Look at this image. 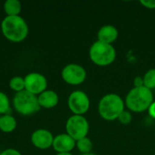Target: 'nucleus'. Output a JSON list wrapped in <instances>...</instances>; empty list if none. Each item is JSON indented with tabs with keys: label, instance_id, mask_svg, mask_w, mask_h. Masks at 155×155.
I'll list each match as a JSON object with an SVG mask.
<instances>
[{
	"label": "nucleus",
	"instance_id": "obj_15",
	"mask_svg": "<svg viewBox=\"0 0 155 155\" xmlns=\"http://www.w3.org/2000/svg\"><path fill=\"white\" fill-rule=\"evenodd\" d=\"M4 10L6 16L19 15L22 10V5L18 0H6L4 3Z\"/></svg>",
	"mask_w": 155,
	"mask_h": 155
},
{
	"label": "nucleus",
	"instance_id": "obj_21",
	"mask_svg": "<svg viewBox=\"0 0 155 155\" xmlns=\"http://www.w3.org/2000/svg\"><path fill=\"white\" fill-rule=\"evenodd\" d=\"M140 4L149 9H155V0H141Z\"/></svg>",
	"mask_w": 155,
	"mask_h": 155
},
{
	"label": "nucleus",
	"instance_id": "obj_12",
	"mask_svg": "<svg viewBox=\"0 0 155 155\" xmlns=\"http://www.w3.org/2000/svg\"><path fill=\"white\" fill-rule=\"evenodd\" d=\"M118 30L115 26L112 25H103L97 33L98 41L112 45L118 37Z\"/></svg>",
	"mask_w": 155,
	"mask_h": 155
},
{
	"label": "nucleus",
	"instance_id": "obj_1",
	"mask_svg": "<svg viewBox=\"0 0 155 155\" xmlns=\"http://www.w3.org/2000/svg\"><path fill=\"white\" fill-rule=\"evenodd\" d=\"M153 101L152 90L142 86L131 89L125 97L124 104L130 112L143 113L149 109Z\"/></svg>",
	"mask_w": 155,
	"mask_h": 155
},
{
	"label": "nucleus",
	"instance_id": "obj_18",
	"mask_svg": "<svg viewBox=\"0 0 155 155\" xmlns=\"http://www.w3.org/2000/svg\"><path fill=\"white\" fill-rule=\"evenodd\" d=\"M144 86L150 90L155 89V68L148 70L143 75Z\"/></svg>",
	"mask_w": 155,
	"mask_h": 155
},
{
	"label": "nucleus",
	"instance_id": "obj_11",
	"mask_svg": "<svg viewBox=\"0 0 155 155\" xmlns=\"http://www.w3.org/2000/svg\"><path fill=\"white\" fill-rule=\"evenodd\" d=\"M76 145V142L67 134H61L54 137L52 147L57 153H70Z\"/></svg>",
	"mask_w": 155,
	"mask_h": 155
},
{
	"label": "nucleus",
	"instance_id": "obj_23",
	"mask_svg": "<svg viewBox=\"0 0 155 155\" xmlns=\"http://www.w3.org/2000/svg\"><path fill=\"white\" fill-rule=\"evenodd\" d=\"M134 87H142V86H144L143 77L136 76L134 78Z\"/></svg>",
	"mask_w": 155,
	"mask_h": 155
},
{
	"label": "nucleus",
	"instance_id": "obj_17",
	"mask_svg": "<svg viewBox=\"0 0 155 155\" xmlns=\"http://www.w3.org/2000/svg\"><path fill=\"white\" fill-rule=\"evenodd\" d=\"M9 87L18 93L25 90V78L21 76H14L9 81Z\"/></svg>",
	"mask_w": 155,
	"mask_h": 155
},
{
	"label": "nucleus",
	"instance_id": "obj_25",
	"mask_svg": "<svg viewBox=\"0 0 155 155\" xmlns=\"http://www.w3.org/2000/svg\"><path fill=\"white\" fill-rule=\"evenodd\" d=\"M56 155H73L71 153H57Z\"/></svg>",
	"mask_w": 155,
	"mask_h": 155
},
{
	"label": "nucleus",
	"instance_id": "obj_2",
	"mask_svg": "<svg viewBox=\"0 0 155 155\" xmlns=\"http://www.w3.org/2000/svg\"><path fill=\"white\" fill-rule=\"evenodd\" d=\"M1 30L6 39L15 43L23 41L28 35L27 23L20 15L5 16L1 23Z\"/></svg>",
	"mask_w": 155,
	"mask_h": 155
},
{
	"label": "nucleus",
	"instance_id": "obj_19",
	"mask_svg": "<svg viewBox=\"0 0 155 155\" xmlns=\"http://www.w3.org/2000/svg\"><path fill=\"white\" fill-rule=\"evenodd\" d=\"M10 109V102L6 94L3 92H0V114H7V112Z\"/></svg>",
	"mask_w": 155,
	"mask_h": 155
},
{
	"label": "nucleus",
	"instance_id": "obj_16",
	"mask_svg": "<svg viewBox=\"0 0 155 155\" xmlns=\"http://www.w3.org/2000/svg\"><path fill=\"white\" fill-rule=\"evenodd\" d=\"M78 151L84 154V153H89L93 150V143L88 137H84L83 139H80L76 141V145Z\"/></svg>",
	"mask_w": 155,
	"mask_h": 155
},
{
	"label": "nucleus",
	"instance_id": "obj_26",
	"mask_svg": "<svg viewBox=\"0 0 155 155\" xmlns=\"http://www.w3.org/2000/svg\"><path fill=\"white\" fill-rule=\"evenodd\" d=\"M81 155H96V154H94V153H84V154H81Z\"/></svg>",
	"mask_w": 155,
	"mask_h": 155
},
{
	"label": "nucleus",
	"instance_id": "obj_27",
	"mask_svg": "<svg viewBox=\"0 0 155 155\" xmlns=\"http://www.w3.org/2000/svg\"><path fill=\"white\" fill-rule=\"evenodd\" d=\"M154 155H155V154H154Z\"/></svg>",
	"mask_w": 155,
	"mask_h": 155
},
{
	"label": "nucleus",
	"instance_id": "obj_8",
	"mask_svg": "<svg viewBox=\"0 0 155 155\" xmlns=\"http://www.w3.org/2000/svg\"><path fill=\"white\" fill-rule=\"evenodd\" d=\"M63 80L71 85H79L86 79L85 69L77 64H69L65 65L61 73Z\"/></svg>",
	"mask_w": 155,
	"mask_h": 155
},
{
	"label": "nucleus",
	"instance_id": "obj_6",
	"mask_svg": "<svg viewBox=\"0 0 155 155\" xmlns=\"http://www.w3.org/2000/svg\"><path fill=\"white\" fill-rule=\"evenodd\" d=\"M66 134L70 135L75 142L87 137L89 132V123L83 115H72L65 124Z\"/></svg>",
	"mask_w": 155,
	"mask_h": 155
},
{
	"label": "nucleus",
	"instance_id": "obj_22",
	"mask_svg": "<svg viewBox=\"0 0 155 155\" xmlns=\"http://www.w3.org/2000/svg\"><path fill=\"white\" fill-rule=\"evenodd\" d=\"M0 155H22L20 152H18L17 150L15 149H6V150H4L0 153Z\"/></svg>",
	"mask_w": 155,
	"mask_h": 155
},
{
	"label": "nucleus",
	"instance_id": "obj_10",
	"mask_svg": "<svg viewBox=\"0 0 155 155\" xmlns=\"http://www.w3.org/2000/svg\"><path fill=\"white\" fill-rule=\"evenodd\" d=\"M54 136L50 131L46 129L35 130L31 135V142L33 145L38 149L45 150L53 145Z\"/></svg>",
	"mask_w": 155,
	"mask_h": 155
},
{
	"label": "nucleus",
	"instance_id": "obj_5",
	"mask_svg": "<svg viewBox=\"0 0 155 155\" xmlns=\"http://www.w3.org/2000/svg\"><path fill=\"white\" fill-rule=\"evenodd\" d=\"M13 105L17 113L23 115H30L40 110L37 95L25 90L18 92L13 98Z\"/></svg>",
	"mask_w": 155,
	"mask_h": 155
},
{
	"label": "nucleus",
	"instance_id": "obj_3",
	"mask_svg": "<svg viewBox=\"0 0 155 155\" xmlns=\"http://www.w3.org/2000/svg\"><path fill=\"white\" fill-rule=\"evenodd\" d=\"M124 107V101L118 94H107L101 98L98 104V112L103 119L114 121L118 119Z\"/></svg>",
	"mask_w": 155,
	"mask_h": 155
},
{
	"label": "nucleus",
	"instance_id": "obj_14",
	"mask_svg": "<svg viewBox=\"0 0 155 155\" xmlns=\"http://www.w3.org/2000/svg\"><path fill=\"white\" fill-rule=\"evenodd\" d=\"M16 127V120L10 114L0 115V130L3 133H12Z\"/></svg>",
	"mask_w": 155,
	"mask_h": 155
},
{
	"label": "nucleus",
	"instance_id": "obj_9",
	"mask_svg": "<svg viewBox=\"0 0 155 155\" xmlns=\"http://www.w3.org/2000/svg\"><path fill=\"white\" fill-rule=\"evenodd\" d=\"M47 80L40 73H30L25 77V90L35 94L39 95L46 90Z\"/></svg>",
	"mask_w": 155,
	"mask_h": 155
},
{
	"label": "nucleus",
	"instance_id": "obj_7",
	"mask_svg": "<svg viewBox=\"0 0 155 155\" xmlns=\"http://www.w3.org/2000/svg\"><path fill=\"white\" fill-rule=\"evenodd\" d=\"M67 104L74 114L84 115L90 108V99L84 92L76 90L70 94Z\"/></svg>",
	"mask_w": 155,
	"mask_h": 155
},
{
	"label": "nucleus",
	"instance_id": "obj_4",
	"mask_svg": "<svg viewBox=\"0 0 155 155\" xmlns=\"http://www.w3.org/2000/svg\"><path fill=\"white\" fill-rule=\"evenodd\" d=\"M89 56L98 66H107L116 58V51L112 45L95 41L89 49Z\"/></svg>",
	"mask_w": 155,
	"mask_h": 155
},
{
	"label": "nucleus",
	"instance_id": "obj_20",
	"mask_svg": "<svg viewBox=\"0 0 155 155\" xmlns=\"http://www.w3.org/2000/svg\"><path fill=\"white\" fill-rule=\"evenodd\" d=\"M122 124L124 125H127L129 124H131L132 120H133V116H132V114L130 111H126V110H124L121 114L119 115L118 119H117Z\"/></svg>",
	"mask_w": 155,
	"mask_h": 155
},
{
	"label": "nucleus",
	"instance_id": "obj_13",
	"mask_svg": "<svg viewBox=\"0 0 155 155\" xmlns=\"http://www.w3.org/2000/svg\"><path fill=\"white\" fill-rule=\"evenodd\" d=\"M37 100L40 107L50 109L57 105L59 102L58 94L53 90H45L39 95H37Z\"/></svg>",
	"mask_w": 155,
	"mask_h": 155
},
{
	"label": "nucleus",
	"instance_id": "obj_24",
	"mask_svg": "<svg viewBox=\"0 0 155 155\" xmlns=\"http://www.w3.org/2000/svg\"><path fill=\"white\" fill-rule=\"evenodd\" d=\"M148 113H149V114H150V116H151L152 118L155 119V101L153 102V104H152L151 106L149 107Z\"/></svg>",
	"mask_w": 155,
	"mask_h": 155
}]
</instances>
